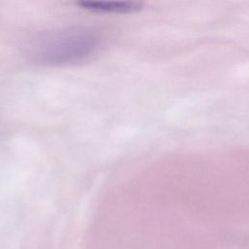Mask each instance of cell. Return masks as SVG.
<instances>
[{
	"label": "cell",
	"mask_w": 249,
	"mask_h": 249,
	"mask_svg": "<svg viewBox=\"0 0 249 249\" xmlns=\"http://www.w3.org/2000/svg\"><path fill=\"white\" fill-rule=\"evenodd\" d=\"M99 35L88 27H70L45 33L28 47L31 59L44 65H64L84 61L100 47Z\"/></svg>",
	"instance_id": "cell-1"
},
{
	"label": "cell",
	"mask_w": 249,
	"mask_h": 249,
	"mask_svg": "<svg viewBox=\"0 0 249 249\" xmlns=\"http://www.w3.org/2000/svg\"><path fill=\"white\" fill-rule=\"evenodd\" d=\"M80 5L85 9L99 13L126 14L142 9V3L134 1H86L81 2Z\"/></svg>",
	"instance_id": "cell-2"
}]
</instances>
